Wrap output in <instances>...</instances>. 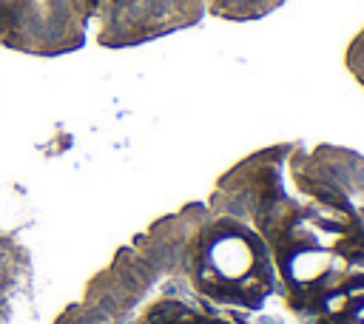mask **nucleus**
<instances>
[{"instance_id": "f257e3e1", "label": "nucleus", "mask_w": 364, "mask_h": 324, "mask_svg": "<svg viewBox=\"0 0 364 324\" xmlns=\"http://www.w3.org/2000/svg\"><path fill=\"white\" fill-rule=\"evenodd\" d=\"M253 247H250V242L245 239V236H239V233H230V236H222V239H216L213 244H210V267L222 276V279H228V281H239L245 273H250L253 270Z\"/></svg>"}, {"instance_id": "f03ea898", "label": "nucleus", "mask_w": 364, "mask_h": 324, "mask_svg": "<svg viewBox=\"0 0 364 324\" xmlns=\"http://www.w3.org/2000/svg\"><path fill=\"white\" fill-rule=\"evenodd\" d=\"M330 264H333V250H321V247H296L287 259L290 279L299 287L318 284V279L330 270Z\"/></svg>"}]
</instances>
